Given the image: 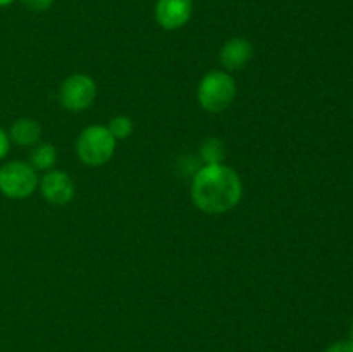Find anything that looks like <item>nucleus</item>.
<instances>
[{
  "mask_svg": "<svg viewBox=\"0 0 353 352\" xmlns=\"http://www.w3.org/2000/svg\"><path fill=\"white\" fill-rule=\"evenodd\" d=\"M252 55H254V47L250 41L247 38L234 37L223 45L219 52V61L230 71H238L250 62Z\"/></svg>",
  "mask_w": 353,
  "mask_h": 352,
  "instance_id": "nucleus-8",
  "label": "nucleus"
},
{
  "mask_svg": "<svg viewBox=\"0 0 353 352\" xmlns=\"http://www.w3.org/2000/svg\"><path fill=\"white\" fill-rule=\"evenodd\" d=\"M350 340L353 342V317H352V323H350Z\"/></svg>",
  "mask_w": 353,
  "mask_h": 352,
  "instance_id": "nucleus-17",
  "label": "nucleus"
},
{
  "mask_svg": "<svg viewBox=\"0 0 353 352\" xmlns=\"http://www.w3.org/2000/svg\"><path fill=\"white\" fill-rule=\"evenodd\" d=\"M28 9L34 10V12H43V10L50 9L54 0H21Z\"/></svg>",
  "mask_w": 353,
  "mask_h": 352,
  "instance_id": "nucleus-13",
  "label": "nucleus"
},
{
  "mask_svg": "<svg viewBox=\"0 0 353 352\" xmlns=\"http://www.w3.org/2000/svg\"><path fill=\"white\" fill-rule=\"evenodd\" d=\"M40 190L45 199L54 206H65L74 199L76 193L71 176L64 171H54V169L41 178Z\"/></svg>",
  "mask_w": 353,
  "mask_h": 352,
  "instance_id": "nucleus-7",
  "label": "nucleus"
},
{
  "mask_svg": "<svg viewBox=\"0 0 353 352\" xmlns=\"http://www.w3.org/2000/svg\"><path fill=\"white\" fill-rule=\"evenodd\" d=\"M200 154H202V159L207 164H223L226 150H224L223 141L217 140V138H209L200 147Z\"/></svg>",
  "mask_w": 353,
  "mask_h": 352,
  "instance_id": "nucleus-11",
  "label": "nucleus"
},
{
  "mask_svg": "<svg viewBox=\"0 0 353 352\" xmlns=\"http://www.w3.org/2000/svg\"><path fill=\"white\" fill-rule=\"evenodd\" d=\"M9 145H10L9 135L0 128V161H2V159L7 155V152H9Z\"/></svg>",
  "mask_w": 353,
  "mask_h": 352,
  "instance_id": "nucleus-15",
  "label": "nucleus"
},
{
  "mask_svg": "<svg viewBox=\"0 0 353 352\" xmlns=\"http://www.w3.org/2000/svg\"><path fill=\"white\" fill-rule=\"evenodd\" d=\"M109 131L116 140H124L133 131V121L128 116H116L109 123Z\"/></svg>",
  "mask_w": 353,
  "mask_h": 352,
  "instance_id": "nucleus-12",
  "label": "nucleus"
},
{
  "mask_svg": "<svg viewBox=\"0 0 353 352\" xmlns=\"http://www.w3.org/2000/svg\"><path fill=\"white\" fill-rule=\"evenodd\" d=\"M324 352H353V342L350 338L348 340H338L331 344Z\"/></svg>",
  "mask_w": 353,
  "mask_h": 352,
  "instance_id": "nucleus-14",
  "label": "nucleus"
},
{
  "mask_svg": "<svg viewBox=\"0 0 353 352\" xmlns=\"http://www.w3.org/2000/svg\"><path fill=\"white\" fill-rule=\"evenodd\" d=\"M116 150V138L110 135L107 126H88L81 131L76 141V152L78 157L86 166H103L110 161Z\"/></svg>",
  "mask_w": 353,
  "mask_h": 352,
  "instance_id": "nucleus-3",
  "label": "nucleus"
},
{
  "mask_svg": "<svg viewBox=\"0 0 353 352\" xmlns=\"http://www.w3.org/2000/svg\"><path fill=\"white\" fill-rule=\"evenodd\" d=\"M37 186V171L28 162L12 161L0 168V192L9 199H26Z\"/></svg>",
  "mask_w": 353,
  "mask_h": 352,
  "instance_id": "nucleus-4",
  "label": "nucleus"
},
{
  "mask_svg": "<svg viewBox=\"0 0 353 352\" xmlns=\"http://www.w3.org/2000/svg\"><path fill=\"white\" fill-rule=\"evenodd\" d=\"M193 12V0H157L155 21L164 30H179L190 21Z\"/></svg>",
  "mask_w": 353,
  "mask_h": 352,
  "instance_id": "nucleus-6",
  "label": "nucleus"
},
{
  "mask_svg": "<svg viewBox=\"0 0 353 352\" xmlns=\"http://www.w3.org/2000/svg\"><path fill=\"white\" fill-rule=\"evenodd\" d=\"M196 97L203 110L223 113L233 104L236 97V85L226 71H210L200 79Z\"/></svg>",
  "mask_w": 353,
  "mask_h": 352,
  "instance_id": "nucleus-2",
  "label": "nucleus"
},
{
  "mask_svg": "<svg viewBox=\"0 0 353 352\" xmlns=\"http://www.w3.org/2000/svg\"><path fill=\"white\" fill-rule=\"evenodd\" d=\"M241 193L240 176L230 166L205 164L193 176V202L207 214L228 213L240 202Z\"/></svg>",
  "mask_w": 353,
  "mask_h": 352,
  "instance_id": "nucleus-1",
  "label": "nucleus"
},
{
  "mask_svg": "<svg viewBox=\"0 0 353 352\" xmlns=\"http://www.w3.org/2000/svg\"><path fill=\"white\" fill-rule=\"evenodd\" d=\"M7 135H9V140L19 147H30V145H37L40 140L41 126L31 117H21L14 121Z\"/></svg>",
  "mask_w": 353,
  "mask_h": 352,
  "instance_id": "nucleus-9",
  "label": "nucleus"
},
{
  "mask_svg": "<svg viewBox=\"0 0 353 352\" xmlns=\"http://www.w3.org/2000/svg\"><path fill=\"white\" fill-rule=\"evenodd\" d=\"M97 95V85L88 75H71L62 81L59 88V102L64 109L79 113L93 104Z\"/></svg>",
  "mask_w": 353,
  "mask_h": 352,
  "instance_id": "nucleus-5",
  "label": "nucleus"
},
{
  "mask_svg": "<svg viewBox=\"0 0 353 352\" xmlns=\"http://www.w3.org/2000/svg\"><path fill=\"white\" fill-rule=\"evenodd\" d=\"M57 161V150L50 144H40L31 150L30 154V166L34 171H47Z\"/></svg>",
  "mask_w": 353,
  "mask_h": 352,
  "instance_id": "nucleus-10",
  "label": "nucleus"
},
{
  "mask_svg": "<svg viewBox=\"0 0 353 352\" xmlns=\"http://www.w3.org/2000/svg\"><path fill=\"white\" fill-rule=\"evenodd\" d=\"M12 2L14 0H0V7H7V6H10Z\"/></svg>",
  "mask_w": 353,
  "mask_h": 352,
  "instance_id": "nucleus-16",
  "label": "nucleus"
}]
</instances>
